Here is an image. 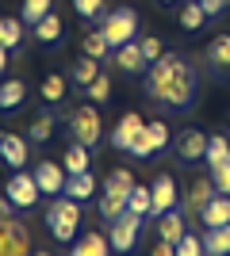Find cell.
Returning a JSON list of instances; mask_svg holds the SVG:
<instances>
[{
    "mask_svg": "<svg viewBox=\"0 0 230 256\" xmlns=\"http://www.w3.org/2000/svg\"><path fill=\"white\" fill-rule=\"evenodd\" d=\"M150 256H176V245H173V241H161V237H157V245H153Z\"/></svg>",
    "mask_w": 230,
    "mask_h": 256,
    "instance_id": "41",
    "label": "cell"
},
{
    "mask_svg": "<svg viewBox=\"0 0 230 256\" xmlns=\"http://www.w3.org/2000/svg\"><path fill=\"white\" fill-rule=\"evenodd\" d=\"M131 192H134V176H131V168H115L108 180H104V195H108V199H119V203L131 206Z\"/></svg>",
    "mask_w": 230,
    "mask_h": 256,
    "instance_id": "16",
    "label": "cell"
},
{
    "mask_svg": "<svg viewBox=\"0 0 230 256\" xmlns=\"http://www.w3.org/2000/svg\"><path fill=\"white\" fill-rule=\"evenodd\" d=\"M50 134H54V115H50V111H43V115H39L31 126H27V138L43 146V142H50Z\"/></svg>",
    "mask_w": 230,
    "mask_h": 256,
    "instance_id": "31",
    "label": "cell"
},
{
    "mask_svg": "<svg viewBox=\"0 0 230 256\" xmlns=\"http://www.w3.org/2000/svg\"><path fill=\"white\" fill-rule=\"evenodd\" d=\"M199 218H203V226L207 230H215V226H230V195H215L203 210H199Z\"/></svg>",
    "mask_w": 230,
    "mask_h": 256,
    "instance_id": "20",
    "label": "cell"
},
{
    "mask_svg": "<svg viewBox=\"0 0 230 256\" xmlns=\"http://www.w3.org/2000/svg\"><path fill=\"white\" fill-rule=\"evenodd\" d=\"M69 122V134H73V142H85L88 150H96L100 138H104V122H100V111L96 107H73L66 115Z\"/></svg>",
    "mask_w": 230,
    "mask_h": 256,
    "instance_id": "4",
    "label": "cell"
},
{
    "mask_svg": "<svg viewBox=\"0 0 230 256\" xmlns=\"http://www.w3.org/2000/svg\"><path fill=\"white\" fill-rule=\"evenodd\" d=\"M203 8H207V16H222L230 8V0H203Z\"/></svg>",
    "mask_w": 230,
    "mask_h": 256,
    "instance_id": "42",
    "label": "cell"
},
{
    "mask_svg": "<svg viewBox=\"0 0 230 256\" xmlns=\"http://www.w3.org/2000/svg\"><path fill=\"white\" fill-rule=\"evenodd\" d=\"M92 192H96V180H92V172H73L69 176V184H66V195L69 199H92Z\"/></svg>",
    "mask_w": 230,
    "mask_h": 256,
    "instance_id": "24",
    "label": "cell"
},
{
    "mask_svg": "<svg viewBox=\"0 0 230 256\" xmlns=\"http://www.w3.org/2000/svg\"><path fill=\"white\" fill-rule=\"evenodd\" d=\"M215 195H219L215 180H211V176H199V180H192V188L184 192V206H180V210H184V214H199Z\"/></svg>",
    "mask_w": 230,
    "mask_h": 256,
    "instance_id": "12",
    "label": "cell"
},
{
    "mask_svg": "<svg viewBox=\"0 0 230 256\" xmlns=\"http://www.w3.org/2000/svg\"><path fill=\"white\" fill-rule=\"evenodd\" d=\"M115 65H119L123 73H146L150 69V62H146V54L142 46H138V38L127 46H115Z\"/></svg>",
    "mask_w": 230,
    "mask_h": 256,
    "instance_id": "15",
    "label": "cell"
},
{
    "mask_svg": "<svg viewBox=\"0 0 230 256\" xmlns=\"http://www.w3.org/2000/svg\"><path fill=\"white\" fill-rule=\"evenodd\" d=\"M196 92H199V76L180 54H161L146 69V96L165 104L169 111H188Z\"/></svg>",
    "mask_w": 230,
    "mask_h": 256,
    "instance_id": "1",
    "label": "cell"
},
{
    "mask_svg": "<svg viewBox=\"0 0 230 256\" xmlns=\"http://www.w3.org/2000/svg\"><path fill=\"white\" fill-rule=\"evenodd\" d=\"M35 256H54V252H43V248H39V252H35Z\"/></svg>",
    "mask_w": 230,
    "mask_h": 256,
    "instance_id": "44",
    "label": "cell"
},
{
    "mask_svg": "<svg viewBox=\"0 0 230 256\" xmlns=\"http://www.w3.org/2000/svg\"><path fill=\"white\" fill-rule=\"evenodd\" d=\"M100 73H104V69H100V62H96V58H88V54H81V58L73 62V69H69V76H73V84L81 88V92H85V88L92 84Z\"/></svg>",
    "mask_w": 230,
    "mask_h": 256,
    "instance_id": "21",
    "label": "cell"
},
{
    "mask_svg": "<svg viewBox=\"0 0 230 256\" xmlns=\"http://www.w3.org/2000/svg\"><path fill=\"white\" fill-rule=\"evenodd\" d=\"M27 157H31V150H27V138L0 130V160H4L8 168H23V164H27Z\"/></svg>",
    "mask_w": 230,
    "mask_h": 256,
    "instance_id": "14",
    "label": "cell"
},
{
    "mask_svg": "<svg viewBox=\"0 0 230 256\" xmlns=\"http://www.w3.org/2000/svg\"><path fill=\"white\" fill-rule=\"evenodd\" d=\"M157 153V138H153V130H150V122H146V130L138 134V138L131 142V157H138V160H146V157H153Z\"/></svg>",
    "mask_w": 230,
    "mask_h": 256,
    "instance_id": "30",
    "label": "cell"
},
{
    "mask_svg": "<svg viewBox=\"0 0 230 256\" xmlns=\"http://www.w3.org/2000/svg\"><path fill=\"white\" fill-rule=\"evenodd\" d=\"M4 69H8V46H0V76H4Z\"/></svg>",
    "mask_w": 230,
    "mask_h": 256,
    "instance_id": "43",
    "label": "cell"
},
{
    "mask_svg": "<svg viewBox=\"0 0 230 256\" xmlns=\"http://www.w3.org/2000/svg\"><path fill=\"white\" fill-rule=\"evenodd\" d=\"M85 96L92 100V104H104V100L111 96V76H104V73H100L96 80H92V84L85 88Z\"/></svg>",
    "mask_w": 230,
    "mask_h": 256,
    "instance_id": "37",
    "label": "cell"
},
{
    "mask_svg": "<svg viewBox=\"0 0 230 256\" xmlns=\"http://www.w3.org/2000/svg\"><path fill=\"white\" fill-rule=\"evenodd\" d=\"M146 130V118L138 115V111H127V115L119 118V122H115V130H111V146H115V150H123V153H131V142L138 138V134H142Z\"/></svg>",
    "mask_w": 230,
    "mask_h": 256,
    "instance_id": "10",
    "label": "cell"
},
{
    "mask_svg": "<svg viewBox=\"0 0 230 256\" xmlns=\"http://www.w3.org/2000/svg\"><path fill=\"white\" fill-rule=\"evenodd\" d=\"M207 65L219 76H230V34H215L207 42Z\"/></svg>",
    "mask_w": 230,
    "mask_h": 256,
    "instance_id": "18",
    "label": "cell"
},
{
    "mask_svg": "<svg viewBox=\"0 0 230 256\" xmlns=\"http://www.w3.org/2000/svg\"><path fill=\"white\" fill-rule=\"evenodd\" d=\"M39 92H43V100H46V104H58V100L66 96V76L50 73V76L43 80V88H39Z\"/></svg>",
    "mask_w": 230,
    "mask_h": 256,
    "instance_id": "34",
    "label": "cell"
},
{
    "mask_svg": "<svg viewBox=\"0 0 230 256\" xmlns=\"http://www.w3.org/2000/svg\"><path fill=\"white\" fill-rule=\"evenodd\" d=\"M27 104V84H23L20 76H8L4 84H0V111L12 115V111H20Z\"/></svg>",
    "mask_w": 230,
    "mask_h": 256,
    "instance_id": "17",
    "label": "cell"
},
{
    "mask_svg": "<svg viewBox=\"0 0 230 256\" xmlns=\"http://www.w3.org/2000/svg\"><path fill=\"white\" fill-rule=\"evenodd\" d=\"M150 130H153V138H157V150H165V146L173 142V134H169V126H165V122H150Z\"/></svg>",
    "mask_w": 230,
    "mask_h": 256,
    "instance_id": "40",
    "label": "cell"
},
{
    "mask_svg": "<svg viewBox=\"0 0 230 256\" xmlns=\"http://www.w3.org/2000/svg\"><path fill=\"white\" fill-rule=\"evenodd\" d=\"M211 180H215V188H219L222 195H230V157L222 160V164H215V168H211Z\"/></svg>",
    "mask_w": 230,
    "mask_h": 256,
    "instance_id": "38",
    "label": "cell"
},
{
    "mask_svg": "<svg viewBox=\"0 0 230 256\" xmlns=\"http://www.w3.org/2000/svg\"><path fill=\"white\" fill-rule=\"evenodd\" d=\"M131 210L134 214H153V192L150 188H142V184H134V192H131Z\"/></svg>",
    "mask_w": 230,
    "mask_h": 256,
    "instance_id": "33",
    "label": "cell"
},
{
    "mask_svg": "<svg viewBox=\"0 0 230 256\" xmlns=\"http://www.w3.org/2000/svg\"><path fill=\"white\" fill-rule=\"evenodd\" d=\"M81 50H85L88 58H96V62H104V58H108V54L115 50V46H111L108 38H104V31H88L85 38H81Z\"/></svg>",
    "mask_w": 230,
    "mask_h": 256,
    "instance_id": "25",
    "label": "cell"
},
{
    "mask_svg": "<svg viewBox=\"0 0 230 256\" xmlns=\"http://www.w3.org/2000/svg\"><path fill=\"white\" fill-rule=\"evenodd\" d=\"M207 8H203V0H192V4H184V12H180V27L184 31H199L203 23H207Z\"/></svg>",
    "mask_w": 230,
    "mask_h": 256,
    "instance_id": "26",
    "label": "cell"
},
{
    "mask_svg": "<svg viewBox=\"0 0 230 256\" xmlns=\"http://www.w3.org/2000/svg\"><path fill=\"white\" fill-rule=\"evenodd\" d=\"M203 248H207V256H230V226L203 230Z\"/></svg>",
    "mask_w": 230,
    "mask_h": 256,
    "instance_id": "22",
    "label": "cell"
},
{
    "mask_svg": "<svg viewBox=\"0 0 230 256\" xmlns=\"http://www.w3.org/2000/svg\"><path fill=\"white\" fill-rule=\"evenodd\" d=\"M88 146L85 142H69L66 146V157H62V164H66V172L73 176V172H88Z\"/></svg>",
    "mask_w": 230,
    "mask_h": 256,
    "instance_id": "23",
    "label": "cell"
},
{
    "mask_svg": "<svg viewBox=\"0 0 230 256\" xmlns=\"http://www.w3.org/2000/svg\"><path fill=\"white\" fill-rule=\"evenodd\" d=\"M161 4H173V0H161Z\"/></svg>",
    "mask_w": 230,
    "mask_h": 256,
    "instance_id": "45",
    "label": "cell"
},
{
    "mask_svg": "<svg viewBox=\"0 0 230 256\" xmlns=\"http://www.w3.org/2000/svg\"><path fill=\"white\" fill-rule=\"evenodd\" d=\"M138 46H142V54H146V62H157V58H161V38H153V34H142V38H138Z\"/></svg>",
    "mask_w": 230,
    "mask_h": 256,
    "instance_id": "39",
    "label": "cell"
},
{
    "mask_svg": "<svg viewBox=\"0 0 230 256\" xmlns=\"http://www.w3.org/2000/svg\"><path fill=\"white\" fill-rule=\"evenodd\" d=\"M230 157V134L222 130V134H211V142H207V168H215V164H222V160Z\"/></svg>",
    "mask_w": 230,
    "mask_h": 256,
    "instance_id": "27",
    "label": "cell"
},
{
    "mask_svg": "<svg viewBox=\"0 0 230 256\" xmlns=\"http://www.w3.org/2000/svg\"><path fill=\"white\" fill-rule=\"evenodd\" d=\"M31 31H35V38H39V42H58V38H62V20L50 12V16H43V20L35 23Z\"/></svg>",
    "mask_w": 230,
    "mask_h": 256,
    "instance_id": "29",
    "label": "cell"
},
{
    "mask_svg": "<svg viewBox=\"0 0 230 256\" xmlns=\"http://www.w3.org/2000/svg\"><path fill=\"white\" fill-rule=\"evenodd\" d=\"M20 42H23V16H8V20L0 23V46L16 50Z\"/></svg>",
    "mask_w": 230,
    "mask_h": 256,
    "instance_id": "28",
    "label": "cell"
},
{
    "mask_svg": "<svg viewBox=\"0 0 230 256\" xmlns=\"http://www.w3.org/2000/svg\"><path fill=\"white\" fill-rule=\"evenodd\" d=\"M138 234H142V214H134L131 206L111 222V230H108V237H111V248L119 256H127V252H134V245H138Z\"/></svg>",
    "mask_w": 230,
    "mask_h": 256,
    "instance_id": "6",
    "label": "cell"
},
{
    "mask_svg": "<svg viewBox=\"0 0 230 256\" xmlns=\"http://www.w3.org/2000/svg\"><path fill=\"white\" fill-rule=\"evenodd\" d=\"M0 256H35L31 230L23 218H0Z\"/></svg>",
    "mask_w": 230,
    "mask_h": 256,
    "instance_id": "5",
    "label": "cell"
},
{
    "mask_svg": "<svg viewBox=\"0 0 230 256\" xmlns=\"http://www.w3.org/2000/svg\"><path fill=\"white\" fill-rule=\"evenodd\" d=\"M100 31H104V38H108L111 46H127L138 38V12L134 8H115L108 12L104 20H100Z\"/></svg>",
    "mask_w": 230,
    "mask_h": 256,
    "instance_id": "3",
    "label": "cell"
},
{
    "mask_svg": "<svg viewBox=\"0 0 230 256\" xmlns=\"http://www.w3.org/2000/svg\"><path fill=\"white\" fill-rule=\"evenodd\" d=\"M4 195H8L12 203L20 206V210H31V206L39 203L43 188H39V180H35V172H27V168H16V172L8 176V184H4Z\"/></svg>",
    "mask_w": 230,
    "mask_h": 256,
    "instance_id": "7",
    "label": "cell"
},
{
    "mask_svg": "<svg viewBox=\"0 0 230 256\" xmlns=\"http://www.w3.org/2000/svg\"><path fill=\"white\" fill-rule=\"evenodd\" d=\"M188 230H184V210H180V206H173V210H165L161 218H157V237H161V241H180V237H184Z\"/></svg>",
    "mask_w": 230,
    "mask_h": 256,
    "instance_id": "19",
    "label": "cell"
},
{
    "mask_svg": "<svg viewBox=\"0 0 230 256\" xmlns=\"http://www.w3.org/2000/svg\"><path fill=\"white\" fill-rule=\"evenodd\" d=\"M115 248H111V237L100 234V230H88V234H81L69 245V256H111Z\"/></svg>",
    "mask_w": 230,
    "mask_h": 256,
    "instance_id": "13",
    "label": "cell"
},
{
    "mask_svg": "<svg viewBox=\"0 0 230 256\" xmlns=\"http://www.w3.org/2000/svg\"><path fill=\"white\" fill-rule=\"evenodd\" d=\"M50 8H54V0H23V8H20V16H23V23H39L43 16H50Z\"/></svg>",
    "mask_w": 230,
    "mask_h": 256,
    "instance_id": "32",
    "label": "cell"
},
{
    "mask_svg": "<svg viewBox=\"0 0 230 256\" xmlns=\"http://www.w3.org/2000/svg\"><path fill=\"white\" fill-rule=\"evenodd\" d=\"M46 230H50L54 241H66L69 245V241L81 234V203L69 199V195L50 199V206H46Z\"/></svg>",
    "mask_w": 230,
    "mask_h": 256,
    "instance_id": "2",
    "label": "cell"
},
{
    "mask_svg": "<svg viewBox=\"0 0 230 256\" xmlns=\"http://www.w3.org/2000/svg\"><path fill=\"white\" fill-rule=\"evenodd\" d=\"M207 142H211V134L188 126V130H180V134L173 138V150H176L180 160H203V157H207Z\"/></svg>",
    "mask_w": 230,
    "mask_h": 256,
    "instance_id": "9",
    "label": "cell"
},
{
    "mask_svg": "<svg viewBox=\"0 0 230 256\" xmlns=\"http://www.w3.org/2000/svg\"><path fill=\"white\" fill-rule=\"evenodd\" d=\"M176 256H207V248H203V237L184 234L180 241H176Z\"/></svg>",
    "mask_w": 230,
    "mask_h": 256,
    "instance_id": "36",
    "label": "cell"
},
{
    "mask_svg": "<svg viewBox=\"0 0 230 256\" xmlns=\"http://www.w3.org/2000/svg\"><path fill=\"white\" fill-rule=\"evenodd\" d=\"M73 8L81 20H104L108 8H104V0H73Z\"/></svg>",
    "mask_w": 230,
    "mask_h": 256,
    "instance_id": "35",
    "label": "cell"
},
{
    "mask_svg": "<svg viewBox=\"0 0 230 256\" xmlns=\"http://www.w3.org/2000/svg\"><path fill=\"white\" fill-rule=\"evenodd\" d=\"M226 134H230V130H226Z\"/></svg>",
    "mask_w": 230,
    "mask_h": 256,
    "instance_id": "46",
    "label": "cell"
},
{
    "mask_svg": "<svg viewBox=\"0 0 230 256\" xmlns=\"http://www.w3.org/2000/svg\"><path fill=\"white\" fill-rule=\"evenodd\" d=\"M35 180H39L43 195L58 199V195H66L69 172H66V164H58V160H39V164H35Z\"/></svg>",
    "mask_w": 230,
    "mask_h": 256,
    "instance_id": "8",
    "label": "cell"
},
{
    "mask_svg": "<svg viewBox=\"0 0 230 256\" xmlns=\"http://www.w3.org/2000/svg\"><path fill=\"white\" fill-rule=\"evenodd\" d=\"M150 192H153V218H161L165 210L180 206V192H176V180L169 172H161V176L150 184Z\"/></svg>",
    "mask_w": 230,
    "mask_h": 256,
    "instance_id": "11",
    "label": "cell"
}]
</instances>
